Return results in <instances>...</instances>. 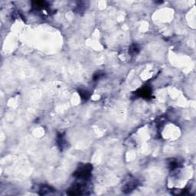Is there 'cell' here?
<instances>
[{"mask_svg": "<svg viewBox=\"0 0 196 196\" xmlns=\"http://www.w3.org/2000/svg\"><path fill=\"white\" fill-rule=\"evenodd\" d=\"M91 169H92V167L90 165H85L79 168L77 171H76L74 176L79 178H87L91 175Z\"/></svg>", "mask_w": 196, "mask_h": 196, "instance_id": "1", "label": "cell"}, {"mask_svg": "<svg viewBox=\"0 0 196 196\" xmlns=\"http://www.w3.org/2000/svg\"><path fill=\"white\" fill-rule=\"evenodd\" d=\"M138 93H139V96H140V97H149L151 95V90L148 87H143L142 89H140Z\"/></svg>", "mask_w": 196, "mask_h": 196, "instance_id": "2", "label": "cell"}, {"mask_svg": "<svg viewBox=\"0 0 196 196\" xmlns=\"http://www.w3.org/2000/svg\"><path fill=\"white\" fill-rule=\"evenodd\" d=\"M80 94H81V97L82 99L84 100H87L88 98H89L90 97V94L88 93V92L86 91H80Z\"/></svg>", "mask_w": 196, "mask_h": 196, "instance_id": "3", "label": "cell"}]
</instances>
